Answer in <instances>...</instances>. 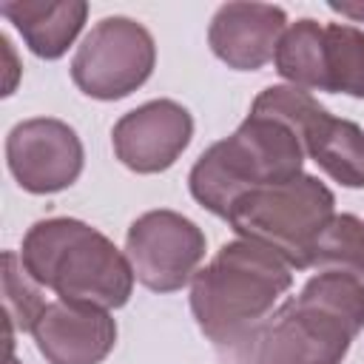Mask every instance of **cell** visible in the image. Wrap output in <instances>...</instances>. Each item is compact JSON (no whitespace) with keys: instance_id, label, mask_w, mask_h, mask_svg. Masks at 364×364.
<instances>
[{"instance_id":"6da1fadb","label":"cell","mask_w":364,"mask_h":364,"mask_svg":"<svg viewBox=\"0 0 364 364\" xmlns=\"http://www.w3.org/2000/svg\"><path fill=\"white\" fill-rule=\"evenodd\" d=\"M364 330V279L318 270L245 336L213 347L216 364H341Z\"/></svg>"},{"instance_id":"7a4b0ae2","label":"cell","mask_w":364,"mask_h":364,"mask_svg":"<svg viewBox=\"0 0 364 364\" xmlns=\"http://www.w3.org/2000/svg\"><path fill=\"white\" fill-rule=\"evenodd\" d=\"M26 273L60 296V301L119 310L134 293L128 256L97 228L74 216L34 222L20 245Z\"/></svg>"},{"instance_id":"3957f363","label":"cell","mask_w":364,"mask_h":364,"mask_svg":"<svg viewBox=\"0 0 364 364\" xmlns=\"http://www.w3.org/2000/svg\"><path fill=\"white\" fill-rule=\"evenodd\" d=\"M293 287V267L273 250L233 239L196 270L191 313L202 336L219 347L262 324Z\"/></svg>"},{"instance_id":"277c9868","label":"cell","mask_w":364,"mask_h":364,"mask_svg":"<svg viewBox=\"0 0 364 364\" xmlns=\"http://www.w3.org/2000/svg\"><path fill=\"white\" fill-rule=\"evenodd\" d=\"M304 156V145L287 122L250 111L230 136L199 154L188 188L205 210L225 219L245 193L301 176Z\"/></svg>"},{"instance_id":"5b68a950","label":"cell","mask_w":364,"mask_h":364,"mask_svg":"<svg viewBox=\"0 0 364 364\" xmlns=\"http://www.w3.org/2000/svg\"><path fill=\"white\" fill-rule=\"evenodd\" d=\"M333 216V191L318 176L301 173L290 182L245 193L236 199L225 222L239 239L279 253L296 270H307L313 264L316 242Z\"/></svg>"},{"instance_id":"8992f818","label":"cell","mask_w":364,"mask_h":364,"mask_svg":"<svg viewBox=\"0 0 364 364\" xmlns=\"http://www.w3.org/2000/svg\"><path fill=\"white\" fill-rule=\"evenodd\" d=\"M250 111L287 122L299 134L304 154L333 182L364 188V131L353 119L333 117L310 91L296 85H267Z\"/></svg>"},{"instance_id":"52a82bcc","label":"cell","mask_w":364,"mask_h":364,"mask_svg":"<svg viewBox=\"0 0 364 364\" xmlns=\"http://www.w3.org/2000/svg\"><path fill=\"white\" fill-rule=\"evenodd\" d=\"M156 65V43L151 31L122 14L102 17L91 26L71 60L74 85L100 102L131 97L148 82Z\"/></svg>"},{"instance_id":"ba28073f","label":"cell","mask_w":364,"mask_h":364,"mask_svg":"<svg viewBox=\"0 0 364 364\" xmlns=\"http://www.w3.org/2000/svg\"><path fill=\"white\" fill-rule=\"evenodd\" d=\"M205 250L202 228L168 208L136 216L125 233V256L134 276L154 293H176L191 284Z\"/></svg>"},{"instance_id":"9c48e42d","label":"cell","mask_w":364,"mask_h":364,"mask_svg":"<svg viewBox=\"0 0 364 364\" xmlns=\"http://www.w3.org/2000/svg\"><path fill=\"white\" fill-rule=\"evenodd\" d=\"M6 165L14 182L34 196L71 188L85 165L82 139L54 117H31L17 122L6 136Z\"/></svg>"},{"instance_id":"30bf717a","label":"cell","mask_w":364,"mask_h":364,"mask_svg":"<svg viewBox=\"0 0 364 364\" xmlns=\"http://www.w3.org/2000/svg\"><path fill=\"white\" fill-rule=\"evenodd\" d=\"M193 139V117L176 100H151L122 114L111 128L114 156L134 173L168 171Z\"/></svg>"},{"instance_id":"8fae6325","label":"cell","mask_w":364,"mask_h":364,"mask_svg":"<svg viewBox=\"0 0 364 364\" xmlns=\"http://www.w3.org/2000/svg\"><path fill=\"white\" fill-rule=\"evenodd\" d=\"M31 336L48 364H102L117 344V321L102 307L51 301Z\"/></svg>"},{"instance_id":"7c38bea8","label":"cell","mask_w":364,"mask_h":364,"mask_svg":"<svg viewBox=\"0 0 364 364\" xmlns=\"http://www.w3.org/2000/svg\"><path fill=\"white\" fill-rule=\"evenodd\" d=\"M287 11L273 3H225L208 26L210 51L236 71H259L276 54Z\"/></svg>"},{"instance_id":"4fadbf2b","label":"cell","mask_w":364,"mask_h":364,"mask_svg":"<svg viewBox=\"0 0 364 364\" xmlns=\"http://www.w3.org/2000/svg\"><path fill=\"white\" fill-rule=\"evenodd\" d=\"M0 14L20 31L28 51L40 60H60L85 26V0H6Z\"/></svg>"},{"instance_id":"5bb4252c","label":"cell","mask_w":364,"mask_h":364,"mask_svg":"<svg viewBox=\"0 0 364 364\" xmlns=\"http://www.w3.org/2000/svg\"><path fill=\"white\" fill-rule=\"evenodd\" d=\"M321 54H324V26L313 17L290 23L276 46L273 65L287 85L304 91H321Z\"/></svg>"},{"instance_id":"9a60e30c","label":"cell","mask_w":364,"mask_h":364,"mask_svg":"<svg viewBox=\"0 0 364 364\" xmlns=\"http://www.w3.org/2000/svg\"><path fill=\"white\" fill-rule=\"evenodd\" d=\"M321 91L364 100V31L350 23L324 26Z\"/></svg>"},{"instance_id":"2e32d148","label":"cell","mask_w":364,"mask_h":364,"mask_svg":"<svg viewBox=\"0 0 364 364\" xmlns=\"http://www.w3.org/2000/svg\"><path fill=\"white\" fill-rule=\"evenodd\" d=\"M310 267L364 279V219L353 213H336L316 242Z\"/></svg>"},{"instance_id":"e0dca14e","label":"cell","mask_w":364,"mask_h":364,"mask_svg":"<svg viewBox=\"0 0 364 364\" xmlns=\"http://www.w3.org/2000/svg\"><path fill=\"white\" fill-rule=\"evenodd\" d=\"M3 301H6V316H9V336L14 330L31 333L40 313L46 310L40 284L26 273L20 253L14 250L3 253Z\"/></svg>"},{"instance_id":"ac0fdd59","label":"cell","mask_w":364,"mask_h":364,"mask_svg":"<svg viewBox=\"0 0 364 364\" xmlns=\"http://www.w3.org/2000/svg\"><path fill=\"white\" fill-rule=\"evenodd\" d=\"M330 9L344 14V17H350V20H355V23H364V0L361 3H330Z\"/></svg>"},{"instance_id":"d6986e66","label":"cell","mask_w":364,"mask_h":364,"mask_svg":"<svg viewBox=\"0 0 364 364\" xmlns=\"http://www.w3.org/2000/svg\"><path fill=\"white\" fill-rule=\"evenodd\" d=\"M6 364H20V361H17V358H14L11 353H9V358H6Z\"/></svg>"}]
</instances>
